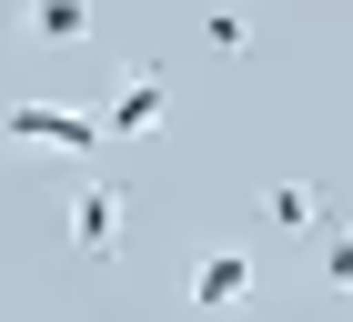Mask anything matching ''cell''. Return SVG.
I'll return each mask as SVG.
<instances>
[{"instance_id": "6da1fadb", "label": "cell", "mask_w": 353, "mask_h": 322, "mask_svg": "<svg viewBox=\"0 0 353 322\" xmlns=\"http://www.w3.org/2000/svg\"><path fill=\"white\" fill-rule=\"evenodd\" d=\"M0 141H10V151H71V161H91L101 151V121L71 111V101H0Z\"/></svg>"}, {"instance_id": "7a4b0ae2", "label": "cell", "mask_w": 353, "mask_h": 322, "mask_svg": "<svg viewBox=\"0 0 353 322\" xmlns=\"http://www.w3.org/2000/svg\"><path fill=\"white\" fill-rule=\"evenodd\" d=\"M121 222H132V191L111 182V171L71 182V252L81 262H121Z\"/></svg>"}, {"instance_id": "3957f363", "label": "cell", "mask_w": 353, "mask_h": 322, "mask_svg": "<svg viewBox=\"0 0 353 322\" xmlns=\"http://www.w3.org/2000/svg\"><path fill=\"white\" fill-rule=\"evenodd\" d=\"M252 282H263V272H252V252L243 242H212V252H202V262H192V312H243L252 302Z\"/></svg>"}, {"instance_id": "277c9868", "label": "cell", "mask_w": 353, "mask_h": 322, "mask_svg": "<svg viewBox=\"0 0 353 322\" xmlns=\"http://www.w3.org/2000/svg\"><path fill=\"white\" fill-rule=\"evenodd\" d=\"M162 111H172L162 71H121V91H111V111H101V141H141V131H162Z\"/></svg>"}, {"instance_id": "5b68a950", "label": "cell", "mask_w": 353, "mask_h": 322, "mask_svg": "<svg viewBox=\"0 0 353 322\" xmlns=\"http://www.w3.org/2000/svg\"><path fill=\"white\" fill-rule=\"evenodd\" d=\"M21 30L51 41V51H71V41H91V0H21Z\"/></svg>"}, {"instance_id": "8992f818", "label": "cell", "mask_w": 353, "mask_h": 322, "mask_svg": "<svg viewBox=\"0 0 353 322\" xmlns=\"http://www.w3.org/2000/svg\"><path fill=\"white\" fill-rule=\"evenodd\" d=\"M263 222H272V232H313V222H333V202L313 182H272L263 191Z\"/></svg>"}, {"instance_id": "52a82bcc", "label": "cell", "mask_w": 353, "mask_h": 322, "mask_svg": "<svg viewBox=\"0 0 353 322\" xmlns=\"http://www.w3.org/2000/svg\"><path fill=\"white\" fill-rule=\"evenodd\" d=\"M323 292H353V222H323Z\"/></svg>"}, {"instance_id": "ba28073f", "label": "cell", "mask_w": 353, "mask_h": 322, "mask_svg": "<svg viewBox=\"0 0 353 322\" xmlns=\"http://www.w3.org/2000/svg\"><path fill=\"white\" fill-rule=\"evenodd\" d=\"M212 51H252V21H243V10H212Z\"/></svg>"}]
</instances>
